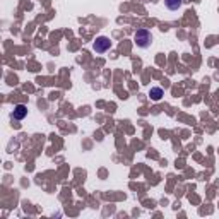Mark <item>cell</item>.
<instances>
[{"mask_svg":"<svg viewBox=\"0 0 219 219\" xmlns=\"http://www.w3.org/2000/svg\"><path fill=\"white\" fill-rule=\"evenodd\" d=\"M111 48V41H109V38H106V36H100V38H96V41L93 43V50L96 51V53H106V51Z\"/></svg>","mask_w":219,"mask_h":219,"instance_id":"cell-2","label":"cell"},{"mask_svg":"<svg viewBox=\"0 0 219 219\" xmlns=\"http://www.w3.org/2000/svg\"><path fill=\"white\" fill-rule=\"evenodd\" d=\"M164 4H166V7L169 10H178L181 7V4H183V0H164Z\"/></svg>","mask_w":219,"mask_h":219,"instance_id":"cell-4","label":"cell"},{"mask_svg":"<svg viewBox=\"0 0 219 219\" xmlns=\"http://www.w3.org/2000/svg\"><path fill=\"white\" fill-rule=\"evenodd\" d=\"M134 41L139 48H149L152 43V34L147 29H137L134 34Z\"/></svg>","mask_w":219,"mask_h":219,"instance_id":"cell-1","label":"cell"},{"mask_svg":"<svg viewBox=\"0 0 219 219\" xmlns=\"http://www.w3.org/2000/svg\"><path fill=\"white\" fill-rule=\"evenodd\" d=\"M163 89H161V87H151V91H149V96L151 98H152V100L154 101H159L161 98H163Z\"/></svg>","mask_w":219,"mask_h":219,"instance_id":"cell-5","label":"cell"},{"mask_svg":"<svg viewBox=\"0 0 219 219\" xmlns=\"http://www.w3.org/2000/svg\"><path fill=\"white\" fill-rule=\"evenodd\" d=\"M26 115H28V108H26V105H17L14 108V111H12V118L14 120H24Z\"/></svg>","mask_w":219,"mask_h":219,"instance_id":"cell-3","label":"cell"}]
</instances>
